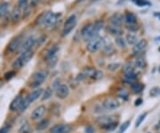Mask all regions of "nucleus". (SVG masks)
<instances>
[{
    "mask_svg": "<svg viewBox=\"0 0 160 133\" xmlns=\"http://www.w3.org/2000/svg\"><path fill=\"white\" fill-rule=\"evenodd\" d=\"M101 49L105 55H109V56L112 55L115 52V47H113V45L111 43H109V42H105V44L103 45Z\"/></svg>",
    "mask_w": 160,
    "mask_h": 133,
    "instance_id": "nucleus-25",
    "label": "nucleus"
},
{
    "mask_svg": "<svg viewBox=\"0 0 160 133\" xmlns=\"http://www.w3.org/2000/svg\"><path fill=\"white\" fill-rule=\"evenodd\" d=\"M118 125V122H112V123H109V124H106V125H103V126H100L102 129L104 130H107V131H112L114 130Z\"/></svg>",
    "mask_w": 160,
    "mask_h": 133,
    "instance_id": "nucleus-40",
    "label": "nucleus"
},
{
    "mask_svg": "<svg viewBox=\"0 0 160 133\" xmlns=\"http://www.w3.org/2000/svg\"><path fill=\"white\" fill-rule=\"evenodd\" d=\"M142 104V99L141 98H138L137 100H135V102H134V104L136 105V106H139V105H141Z\"/></svg>",
    "mask_w": 160,
    "mask_h": 133,
    "instance_id": "nucleus-50",
    "label": "nucleus"
},
{
    "mask_svg": "<svg viewBox=\"0 0 160 133\" xmlns=\"http://www.w3.org/2000/svg\"><path fill=\"white\" fill-rule=\"evenodd\" d=\"M105 42H106V40H105L104 38L100 37V36L95 37V38H91L90 40H88V42L86 44V49L90 53H93V54L96 53L100 49L102 48Z\"/></svg>",
    "mask_w": 160,
    "mask_h": 133,
    "instance_id": "nucleus-2",
    "label": "nucleus"
},
{
    "mask_svg": "<svg viewBox=\"0 0 160 133\" xmlns=\"http://www.w3.org/2000/svg\"><path fill=\"white\" fill-rule=\"evenodd\" d=\"M109 22H110L111 25L119 27L123 23V16L120 14H115L110 17Z\"/></svg>",
    "mask_w": 160,
    "mask_h": 133,
    "instance_id": "nucleus-18",
    "label": "nucleus"
},
{
    "mask_svg": "<svg viewBox=\"0 0 160 133\" xmlns=\"http://www.w3.org/2000/svg\"><path fill=\"white\" fill-rule=\"evenodd\" d=\"M159 94H160V89H159Z\"/></svg>",
    "mask_w": 160,
    "mask_h": 133,
    "instance_id": "nucleus-52",
    "label": "nucleus"
},
{
    "mask_svg": "<svg viewBox=\"0 0 160 133\" xmlns=\"http://www.w3.org/2000/svg\"><path fill=\"white\" fill-rule=\"evenodd\" d=\"M29 5V0H19L18 1V7L22 10L24 11L28 8Z\"/></svg>",
    "mask_w": 160,
    "mask_h": 133,
    "instance_id": "nucleus-35",
    "label": "nucleus"
},
{
    "mask_svg": "<svg viewBox=\"0 0 160 133\" xmlns=\"http://www.w3.org/2000/svg\"><path fill=\"white\" fill-rule=\"evenodd\" d=\"M10 9V3L8 2H2L0 4V17H4Z\"/></svg>",
    "mask_w": 160,
    "mask_h": 133,
    "instance_id": "nucleus-24",
    "label": "nucleus"
},
{
    "mask_svg": "<svg viewBox=\"0 0 160 133\" xmlns=\"http://www.w3.org/2000/svg\"><path fill=\"white\" fill-rule=\"evenodd\" d=\"M128 30L132 32H137L139 30V27L138 25H135V24H130L127 27Z\"/></svg>",
    "mask_w": 160,
    "mask_h": 133,
    "instance_id": "nucleus-46",
    "label": "nucleus"
},
{
    "mask_svg": "<svg viewBox=\"0 0 160 133\" xmlns=\"http://www.w3.org/2000/svg\"><path fill=\"white\" fill-rule=\"evenodd\" d=\"M137 40H138V38H137V36L135 35V34H132V33H129L127 34V43L129 44V45H135L136 43H137Z\"/></svg>",
    "mask_w": 160,
    "mask_h": 133,
    "instance_id": "nucleus-28",
    "label": "nucleus"
},
{
    "mask_svg": "<svg viewBox=\"0 0 160 133\" xmlns=\"http://www.w3.org/2000/svg\"><path fill=\"white\" fill-rule=\"evenodd\" d=\"M59 16H60V14H54V13H51L50 14V15H49V17L47 18V20L45 21V24H44V26H45V27H49V26H53L54 24H55V23L57 22V20H58V18H59Z\"/></svg>",
    "mask_w": 160,
    "mask_h": 133,
    "instance_id": "nucleus-19",
    "label": "nucleus"
},
{
    "mask_svg": "<svg viewBox=\"0 0 160 133\" xmlns=\"http://www.w3.org/2000/svg\"><path fill=\"white\" fill-rule=\"evenodd\" d=\"M136 78H137V75H136L135 72H130V73H126L125 74V80L127 83H132V82H134Z\"/></svg>",
    "mask_w": 160,
    "mask_h": 133,
    "instance_id": "nucleus-30",
    "label": "nucleus"
},
{
    "mask_svg": "<svg viewBox=\"0 0 160 133\" xmlns=\"http://www.w3.org/2000/svg\"><path fill=\"white\" fill-rule=\"evenodd\" d=\"M23 101V96L22 94H19L17 95L13 101L11 102L10 105H9V110L12 111V112H15V111H18L19 108L21 107L22 105V103Z\"/></svg>",
    "mask_w": 160,
    "mask_h": 133,
    "instance_id": "nucleus-12",
    "label": "nucleus"
},
{
    "mask_svg": "<svg viewBox=\"0 0 160 133\" xmlns=\"http://www.w3.org/2000/svg\"><path fill=\"white\" fill-rule=\"evenodd\" d=\"M130 126V121H127V122H125L122 125H121V127H120V129H119V131L118 133H124L128 129V127Z\"/></svg>",
    "mask_w": 160,
    "mask_h": 133,
    "instance_id": "nucleus-41",
    "label": "nucleus"
},
{
    "mask_svg": "<svg viewBox=\"0 0 160 133\" xmlns=\"http://www.w3.org/2000/svg\"><path fill=\"white\" fill-rule=\"evenodd\" d=\"M69 95V88L67 84H61L55 89V96L60 99H65Z\"/></svg>",
    "mask_w": 160,
    "mask_h": 133,
    "instance_id": "nucleus-9",
    "label": "nucleus"
},
{
    "mask_svg": "<svg viewBox=\"0 0 160 133\" xmlns=\"http://www.w3.org/2000/svg\"><path fill=\"white\" fill-rule=\"evenodd\" d=\"M11 130V125H4L0 129V133H9Z\"/></svg>",
    "mask_w": 160,
    "mask_h": 133,
    "instance_id": "nucleus-45",
    "label": "nucleus"
},
{
    "mask_svg": "<svg viewBox=\"0 0 160 133\" xmlns=\"http://www.w3.org/2000/svg\"><path fill=\"white\" fill-rule=\"evenodd\" d=\"M136 4H137V5H139V6H143V5H146L145 4H146V2L144 1V0H136Z\"/></svg>",
    "mask_w": 160,
    "mask_h": 133,
    "instance_id": "nucleus-49",
    "label": "nucleus"
},
{
    "mask_svg": "<svg viewBox=\"0 0 160 133\" xmlns=\"http://www.w3.org/2000/svg\"><path fill=\"white\" fill-rule=\"evenodd\" d=\"M115 41H116L117 46H118L119 48L125 49V48L127 47V41L123 38V37H120V36L117 37L116 39H115Z\"/></svg>",
    "mask_w": 160,
    "mask_h": 133,
    "instance_id": "nucleus-29",
    "label": "nucleus"
},
{
    "mask_svg": "<svg viewBox=\"0 0 160 133\" xmlns=\"http://www.w3.org/2000/svg\"><path fill=\"white\" fill-rule=\"evenodd\" d=\"M45 112H46V107L45 105H43V104L38 105L32 111L31 117L33 121H40L43 118V116L45 115Z\"/></svg>",
    "mask_w": 160,
    "mask_h": 133,
    "instance_id": "nucleus-8",
    "label": "nucleus"
},
{
    "mask_svg": "<svg viewBox=\"0 0 160 133\" xmlns=\"http://www.w3.org/2000/svg\"><path fill=\"white\" fill-rule=\"evenodd\" d=\"M19 132L20 133H29L30 132V126H29V123L27 122H25L20 128L19 130Z\"/></svg>",
    "mask_w": 160,
    "mask_h": 133,
    "instance_id": "nucleus-39",
    "label": "nucleus"
},
{
    "mask_svg": "<svg viewBox=\"0 0 160 133\" xmlns=\"http://www.w3.org/2000/svg\"><path fill=\"white\" fill-rule=\"evenodd\" d=\"M93 27L94 24L93 23H87L86 24L82 30H81V36L84 39H87L90 40L91 39V35H92V32H93Z\"/></svg>",
    "mask_w": 160,
    "mask_h": 133,
    "instance_id": "nucleus-14",
    "label": "nucleus"
},
{
    "mask_svg": "<svg viewBox=\"0 0 160 133\" xmlns=\"http://www.w3.org/2000/svg\"><path fill=\"white\" fill-rule=\"evenodd\" d=\"M94 131H95L94 128L90 125L86 127V129H85V133H94Z\"/></svg>",
    "mask_w": 160,
    "mask_h": 133,
    "instance_id": "nucleus-47",
    "label": "nucleus"
},
{
    "mask_svg": "<svg viewBox=\"0 0 160 133\" xmlns=\"http://www.w3.org/2000/svg\"><path fill=\"white\" fill-rule=\"evenodd\" d=\"M71 130V126L68 124H56L50 129V133H69Z\"/></svg>",
    "mask_w": 160,
    "mask_h": 133,
    "instance_id": "nucleus-11",
    "label": "nucleus"
},
{
    "mask_svg": "<svg viewBox=\"0 0 160 133\" xmlns=\"http://www.w3.org/2000/svg\"><path fill=\"white\" fill-rule=\"evenodd\" d=\"M14 75H15V72H14L13 71H10L6 72V73L4 74V79H5L6 80H11Z\"/></svg>",
    "mask_w": 160,
    "mask_h": 133,
    "instance_id": "nucleus-44",
    "label": "nucleus"
},
{
    "mask_svg": "<svg viewBox=\"0 0 160 133\" xmlns=\"http://www.w3.org/2000/svg\"><path fill=\"white\" fill-rule=\"evenodd\" d=\"M22 15V11L17 6L11 13V21L13 23H16V22H18L21 19Z\"/></svg>",
    "mask_w": 160,
    "mask_h": 133,
    "instance_id": "nucleus-21",
    "label": "nucleus"
},
{
    "mask_svg": "<svg viewBox=\"0 0 160 133\" xmlns=\"http://www.w3.org/2000/svg\"><path fill=\"white\" fill-rule=\"evenodd\" d=\"M49 123H50L49 120H47V119H43V120L39 121L38 123L36 125V130L37 131H44V130H45V129L48 128Z\"/></svg>",
    "mask_w": 160,
    "mask_h": 133,
    "instance_id": "nucleus-23",
    "label": "nucleus"
},
{
    "mask_svg": "<svg viewBox=\"0 0 160 133\" xmlns=\"http://www.w3.org/2000/svg\"><path fill=\"white\" fill-rule=\"evenodd\" d=\"M121 67V64H119V63H112V64H109L107 68H108V70L109 71H116L118 69H119Z\"/></svg>",
    "mask_w": 160,
    "mask_h": 133,
    "instance_id": "nucleus-37",
    "label": "nucleus"
},
{
    "mask_svg": "<svg viewBox=\"0 0 160 133\" xmlns=\"http://www.w3.org/2000/svg\"><path fill=\"white\" fill-rule=\"evenodd\" d=\"M30 104H31V103L28 101V99H27L26 98H23V101H22V105H21V107L19 108L18 112H19V113H23V112H25L26 109L30 106Z\"/></svg>",
    "mask_w": 160,
    "mask_h": 133,
    "instance_id": "nucleus-34",
    "label": "nucleus"
},
{
    "mask_svg": "<svg viewBox=\"0 0 160 133\" xmlns=\"http://www.w3.org/2000/svg\"><path fill=\"white\" fill-rule=\"evenodd\" d=\"M48 77V71L45 70H40L36 71L31 79V82L30 83V86L31 88H37L40 85L43 84V82L47 79Z\"/></svg>",
    "mask_w": 160,
    "mask_h": 133,
    "instance_id": "nucleus-3",
    "label": "nucleus"
},
{
    "mask_svg": "<svg viewBox=\"0 0 160 133\" xmlns=\"http://www.w3.org/2000/svg\"><path fill=\"white\" fill-rule=\"evenodd\" d=\"M34 52L32 50H29L23 53H21V55L14 60L13 63V69H21L23 66H25L33 57Z\"/></svg>",
    "mask_w": 160,
    "mask_h": 133,
    "instance_id": "nucleus-1",
    "label": "nucleus"
},
{
    "mask_svg": "<svg viewBox=\"0 0 160 133\" xmlns=\"http://www.w3.org/2000/svg\"><path fill=\"white\" fill-rule=\"evenodd\" d=\"M102 106L109 111H113V110H117L119 106H120V103L118 101V99L113 98H108L103 101L102 103Z\"/></svg>",
    "mask_w": 160,
    "mask_h": 133,
    "instance_id": "nucleus-7",
    "label": "nucleus"
},
{
    "mask_svg": "<svg viewBox=\"0 0 160 133\" xmlns=\"http://www.w3.org/2000/svg\"><path fill=\"white\" fill-rule=\"evenodd\" d=\"M159 71H160V67H159Z\"/></svg>",
    "mask_w": 160,
    "mask_h": 133,
    "instance_id": "nucleus-53",
    "label": "nucleus"
},
{
    "mask_svg": "<svg viewBox=\"0 0 160 133\" xmlns=\"http://www.w3.org/2000/svg\"><path fill=\"white\" fill-rule=\"evenodd\" d=\"M134 65L136 68L142 69L145 66V59L141 56H138L134 61Z\"/></svg>",
    "mask_w": 160,
    "mask_h": 133,
    "instance_id": "nucleus-31",
    "label": "nucleus"
},
{
    "mask_svg": "<svg viewBox=\"0 0 160 133\" xmlns=\"http://www.w3.org/2000/svg\"><path fill=\"white\" fill-rule=\"evenodd\" d=\"M115 121H116L115 115H102V116H100L96 119V122L99 123L100 126L115 122Z\"/></svg>",
    "mask_w": 160,
    "mask_h": 133,
    "instance_id": "nucleus-13",
    "label": "nucleus"
},
{
    "mask_svg": "<svg viewBox=\"0 0 160 133\" xmlns=\"http://www.w3.org/2000/svg\"><path fill=\"white\" fill-rule=\"evenodd\" d=\"M23 40V37H22V35H18V36H16L15 38H13L9 43H8V45H7V47H6V52L7 53H10V54H12V53H14L15 51H17V50H20V48H21V46H22V41Z\"/></svg>",
    "mask_w": 160,
    "mask_h": 133,
    "instance_id": "nucleus-4",
    "label": "nucleus"
},
{
    "mask_svg": "<svg viewBox=\"0 0 160 133\" xmlns=\"http://www.w3.org/2000/svg\"><path fill=\"white\" fill-rule=\"evenodd\" d=\"M146 47H147V41H146V39H141V40H139L133 46V47H132V53L133 54H139L141 51H143Z\"/></svg>",
    "mask_w": 160,
    "mask_h": 133,
    "instance_id": "nucleus-16",
    "label": "nucleus"
},
{
    "mask_svg": "<svg viewBox=\"0 0 160 133\" xmlns=\"http://www.w3.org/2000/svg\"><path fill=\"white\" fill-rule=\"evenodd\" d=\"M37 38L34 35L31 36H29L27 38L24 39V41L22 42V46H21V48H20V52L21 53H23V52H26V51H29V50H31V48L37 43Z\"/></svg>",
    "mask_w": 160,
    "mask_h": 133,
    "instance_id": "nucleus-6",
    "label": "nucleus"
},
{
    "mask_svg": "<svg viewBox=\"0 0 160 133\" xmlns=\"http://www.w3.org/2000/svg\"><path fill=\"white\" fill-rule=\"evenodd\" d=\"M118 96H119L121 98L127 99L128 92L127 91V89H120V90L118 91Z\"/></svg>",
    "mask_w": 160,
    "mask_h": 133,
    "instance_id": "nucleus-42",
    "label": "nucleus"
},
{
    "mask_svg": "<svg viewBox=\"0 0 160 133\" xmlns=\"http://www.w3.org/2000/svg\"><path fill=\"white\" fill-rule=\"evenodd\" d=\"M41 0H31V5L32 7H36L39 5Z\"/></svg>",
    "mask_w": 160,
    "mask_h": 133,
    "instance_id": "nucleus-48",
    "label": "nucleus"
},
{
    "mask_svg": "<svg viewBox=\"0 0 160 133\" xmlns=\"http://www.w3.org/2000/svg\"><path fill=\"white\" fill-rule=\"evenodd\" d=\"M123 70H124L125 74L126 73H130V72H134V71H133V65L132 63H127V65H125L124 67H123Z\"/></svg>",
    "mask_w": 160,
    "mask_h": 133,
    "instance_id": "nucleus-38",
    "label": "nucleus"
},
{
    "mask_svg": "<svg viewBox=\"0 0 160 133\" xmlns=\"http://www.w3.org/2000/svg\"><path fill=\"white\" fill-rule=\"evenodd\" d=\"M59 50H60V47H59V46H57V45H54L53 47H51L47 50V52H46V54H45V60H46V61H49V60H51V59H53V58L57 57V55H58Z\"/></svg>",
    "mask_w": 160,
    "mask_h": 133,
    "instance_id": "nucleus-15",
    "label": "nucleus"
},
{
    "mask_svg": "<svg viewBox=\"0 0 160 133\" xmlns=\"http://www.w3.org/2000/svg\"><path fill=\"white\" fill-rule=\"evenodd\" d=\"M84 74L86 77H90L92 79H95V80H100L102 78V71H99V70H95L94 68H86L85 71H84Z\"/></svg>",
    "mask_w": 160,
    "mask_h": 133,
    "instance_id": "nucleus-10",
    "label": "nucleus"
},
{
    "mask_svg": "<svg viewBox=\"0 0 160 133\" xmlns=\"http://www.w3.org/2000/svg\"><path fill=\"white\" fill-rule=\"evenodd\" d=\"M77 25V16L75 14H71L65 22L64 23L63 30V36H68V34L70 33L74 28Z\"/></svg>",
    "mask_w": 160,
    "mask_h": 133,
    "instance_id": "nucleus-5",
    "label": "nucleus"
},
{
    "mask_svg": "<svg viewBox=\"0 0 160 133\" xmlns=\"http://www.w3.org/2000/svg\"><path fill=\"white\" fill-rule=\"evenodd\" d=\"M43 94V89H36V90L32 91L31 94H29L26 98L28 99V101L31 104L33 102H35L36 100H37Z\"/></svg>",
    "mask_w": 160,
    "mask_h": 133,
    "instance_id": "nucleus-17",
    "label": "nucleus"
},
{
    "mask_svg": "<svg viewBox=\"0 0 160 133\" xmlns=\"http://www.w3.org/2000/svg\"><path fill=\"white\" fill-rule=\"evenodd\" d=\"M108 31L109 32V33L112 34V35H117L118 37V35L121 34V31L119 29V27H117V26H114V25H110L108 27Z\"/></svg>",
    "mask_w": 160,
    "mask_h": 133,
    "instance_id": "nucleus-32",
    "label": "nucleus"
},
{
    "mask_svg": "<svg viewBox=\"0 0 160 133\" xmlns=\"http://www.w3.org/2000/svg\"><path fill=\"white\" fill-rule=\"evenodd\" d=\"M103 25H104L103 22H101V21L96 22L94 24V27H93V32H92V35H91V38L99 36V32L103 28Z\"/></svg>",
    "mask_w": 160,
    "mask_h": 133,
    "instance_id": "nucleus-22",
    "label": "nucleus"
},
{
    "mask_svg": "<svg viewBox=\"0 0 160 133\" xmlns=\"http://www.w3.org/2000/svg\"><path fill=\"white\" fill-rule=\"evenodd\" d=\"M125 20H126V22L129 25L130 24H135L136 22H137V17H136V15L134 14L128 12L125 15Z\"/></svg>",
    "mask_w": 160,
    "mask_h": 133,
    "instance_id": "nucleus-26",
    "label": "nucleus"
},
{
    "mask_svg": "<svg viewBox=\"0 0 160 133\" xmlns=\"http://www.w3.org/2000/svg\"><path fill=\"white\" fill-rule=\"evenodd\" d=\"M155 15H156V16H158V17H159V19H160V13H155Z\"/></svg>",
    "mask_w": 160,
    "mask_h": 133,
    "instance_id": "nucleus-51",
    "label": "nucleus"
},
{
    "mask_svg": "<svg viewBox=\"0 0 160 133\" xmlns=\"http://www.w3.org/2000/svg\"><path fill=\"white\" fill-rule=\"evenodd\" d=\"M143 88H144V86L140 82H133L132 84V86H131V89H132V92L135 93V94L141 93L143 90Z\"/></svg>",
    "mask_w": 160,
    "mask_h": 133,
    "instance_id": "nucleus-27",
    "label": "nucleus"
},
{
    "mask_svg": "<svg viewBox=\"0 0 160 133\" xmlns=\"http://www.w3.org/2000/svg\"><path fill=\"white\" fill-rule=\"evenodd\" d=\"M159 89L158 87H155V88H153V89H150V95L151 97H153V98H155V97H157L159 95Z\"/></svg>",
    "mask_w": 160,
    "mask_h": 133,
    "instance_id": "nucleus-43",
    "label": "nucleus"
},
{
    "mask_svg": "<svg viewBox=\"0 0 160 133\" xmlns=\"http://www.w3.org/2000/svg\"><path fill=\"white\" fill-rule=\"evenodd\" d=\"M51 13H52L51 11H46V12H44V13H42L41 14H39V15L36 17V23L37 25H43V26H44L45 21H46L47 18L49 17V15H50Z\"/></svg>",
    "mask_w": 160,
    "mask_h": 133,
    "instance_id": "nucleus-20",
    "label": "nucleus"
},
{
    "mask_svg": "<svg viewBox=\"0 0 160 133\" xmlns=\"http://www.w3.org/2000/svg\"><path fill=\"white\" fill-rule=\"evenodd\" d=\"M147 113H142V114H141L139 117H138V119H137V121L135 122V128H138V127H140V125L142 123V122L145 120V118H146V116H147Z\"/></svg>",
    "mask_w": 160,
    "mask_h": 133,
    "instance_id": "nucleus-36",
    "label": "nucleus"
},
{
    "mask_svg": "<svg viewBox=\"0 0 160 133\" xmlns=\"http://www.w3.org/2000/svg\"><path fill=\"white\" fill-rule=\"evenodd\" d=\"M43 97H42V100H47L49 99L52 96H53V89L51 88H47L45 89V91L43 92Z\"/></svg>",
    "mask_w": 160,
    "mask_h": 133,
    "instance_id": "nucleus-33",
    "label": "nucleus"
}]
</instances>
